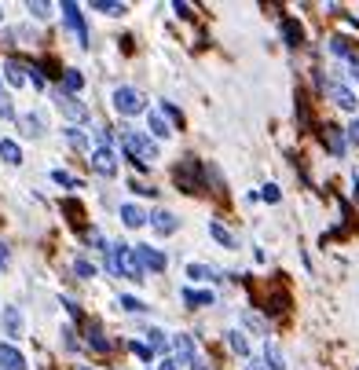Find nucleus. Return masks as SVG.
<instances>
[{"instance_id": "1", "label": "nucleus", "mask_w": 359, "mask_h": 370, "mask_svg": "<svg viewBox=\"0 0 359 370\" xmlns=\"http://www.w3.org/2000/svg\"><path fill=\"white\" fill-rule=\"evenodd\" d=\"M121 150H125V155H129L139 169L151 165V162L158 158V147L151 143V136H143V133H125V136H121Z\"/></svg>"}, {"instance_id": "2", "label": "nucleus", "mask_w": 359, "mask_h": 370, "mask_svg": "<svg viewBox=\"0 0 359 370\" xmlns=\"http://www.w3.org/2000/svg\"><path fill=\"white\" fill-rule=\"evenodd\" d=\"M110 271H118V275H125V279H132V282H139L143 279V268H139V260H136V253L129 250V246H110Z\"/></svg>"}, {"instance_id": "3", "label": "nucleus", "mask_w": 359, "mask_h": 370, "mask_svg": "<svg viewBox=\"0 0 359 370\" xmlns=\"http://www.w3.org/2000/svg\"><path fill=\"white\" fill-rule=\"evenodd\" d=\"M114 111L121 118H132V114H143L147 111V99L139 89H129V84H121V89L114 92Z\"/></svg>"}, {"instance_id": "4", "label": "nucleus", "mask_w": 359, "mask_h": 370, "mask_svg": "<svg viewBox=\"0 0 359 370\" xmlns=\"http://www.w3.org/2000/svg\"><path fill=\"white\" fill-rule=\"evenodd\" d=\"M176 184L183 191H202V165H198V158H183L176 165Z\"/></svg>"}, {"instance_id": "5", "label": "nucleus", "mask_w": 359, "mask_h": 370, "mask_svg": "<svg viewBox=\"0 0 359 370\" xmlns=\"http://www.w3.org/2000/svg\"><path fill=\"white\" fill-rule=\"evenodd\" d=\"M55 106H59V111H62V118H70V121H84V118H89V106H84L77 96H67V92H55Z\"/></svg>"}, {"instance_id": "6", "label": "nucleus", "mask_w": 359, "mask_h": 370, "mask_svg": "<svg viewBox=\"0 0 359 370\" xmlns=\"http://www.w3.org/2000/svg\"><path fill=\"white\" fill-rule=\"evenodd\" d=\"M89 165L99 172V176H114V172H118V158H114L110 147H96L92 158H89Z\"/></svg>"}, {"instance_id": "7", "label": "nucleus", "mask_w": 359, "mask_h": 370, "mask_svg": "<svg viewBox=\"0 0 359 370\" xmlns=\"http://www.w3.org/2000/svg\"><path fill=\"white\" fill-rule=\"evenodd\" d=\"M62 15H67V23L74 26V33H77V40H81V48H89V26H84L81 8L74 4V0H67V4H62Z\"/></svg>"}, {"instance_id": "8", "label": "nucleus", "mask_w": 359, "mask_h": 370, "mask_svg": "<svg viewBox=\"0 0 359 370\" xmlns=\"http://www.w3.org/2000/svg\"><path fill=\"white\" fill-rule=\"evenodd\" d=\"M132 253H136V260H139V268H151V271H161V268H165V253L154 250V246H136Z\"/></svg>"}, {"instance_id": "9", "label": "nucleus", "mask_w": 359, "mask_h": 370, "mask_svg": "<svg viewBox=\"0 0 359 370\" xmlns=\"http://www.w3.org/2000/svg\"><path fill=\"white\" fill-rule=\"evenodd\" d=\"M323 89H326V96H330L337 106H341V111H355V96L345 89V84H337V81H326Z\"/></svg>"}, {"instance_id": "10", "label": "nucleus", "mask_w": 359, "mask_h": 370, "mask_svg": "<svg viewBox=\"0 0 359 370\" xmlns=\"http://www.w3.org/2000/svg\"><path fill=\"white\" fill-rule=\"evenodd\" d=\"M323 143L330 147V155H334V158H341V155H345V133H341L337 125H326V128H323Z\"/></svg>"}, {"instance_id": "11", "label": "nucleus", "mask_w": 359, "mask_h": 370, "mask_svg": "<svg viewBox=\"0 0 359 370\" xmlns=\"http://www.w3.org/2000/svg\"><path fill=\"white\" fill-rule=\"evenodd\" d=\"M151 228L158 231V235H173L176 228H180V220L173 213H165V209H158V213H151Z\"/></svg>"}, {"instance_id": "12", "label": "nucleus", "mask_w": 359, "mask_h": 370, "mask_svg": "<svg viewBox=\"0 0 359 370\" xmlns=\"http://www.w3.org/2000/svg\"><path fill=\"white\" fill-rule=\"evenodd\" d=\"M0 366H4V370H26V359H23V352H18V348L0 344Z\"/></svg>"}, {"instance_id": "13", "label": "nucleus", "mask_w": 359, "mask_h": 370, "mask_svg": "<svg viewBox=\"0 0 359 370\" xmlns=\"http://www.w3.org/2000/svg\"><path fill=\"white\" fill-rule=\"evenodd\" d=\"M4 330H8V337H23V312H18L15 304L4 308Z\"/></svg>"}, {"instance_id": "14", "label": "nucleus", "mask_w": 359, "mask_h": 370, "mask_svg": "<svg viewBox=\"0 0 359 370\" xmlns=\"http://www.w3.org/2000/svg\"><path fill=\"white\" fill-rule=\"evenodd\" d=\"M121 220H125V228H143L147 224V213L139 206H132V202H125L121 206Z\"/></svg>"}, {"instance_id": "15", "label": "nucleus", "mask_w": 359, "mask_h": 370, "mask_svg": "<svg viewBox=\"0 0 359 370\" xmlns=\"http://www.w3.org/2000/svg\"><path fill=\"white\" fill-rule=\"evenodd\" d=\"M209 235H213L224 250H235V235H231V231H227L220 220H209Z\"/></svg>"}, {"instance_id": "16", "label": "nucleus", "mask_w": 359, "mask_h": 370, "mask_svg": "<svg viewBox=\"0 0 359 370\" xmlns=\"http://www.w3.org/2000/svg\"><path fill=\"white\" fill-rule=\"evenodd\" d=\"M283 37H286V45H290V48H297V45H301V37H304L301 23H293V18H283Z\"/></svg>"}, {"instance_id": "17", "label": "nucleus", "mask_w": 359, "mask_h": 370, "mask_svg": "<svg viewBox=\"0 0 359 370\" xmlns=\"http://www.w3.org/2000/svg\"><path fill=\"white\" fill-rule=\"evenodd\" d=\"M0 158H4L8 165H18V162H23V150H18L15 140H0Z\"/></svg>"}, {"instance_id": "18", "label": "nucleus", "mask_w": 359, "mask_h": 370, "mask_svg": "<svg viewBox=\"0 0 359 370\" xmlns=\"http://www.w3.org/2000/svg\"><path fill=\"white\" fill-rule=\"evenodd\" d=\"M183 301L191 304V308H205V304H213V293L209 290H183Z\"/></svg>"}, {"instance_id": "19", "label": "nucleus", "mask_w": 359, "mask_h": 370, "mask_svg": "<svg viewBox=\"0 0 359 370\" xmlns=\"http://www.w3.org/2000/svg\"><path fill=\"white\" fill-rule=\"evenodd\" d=\"M173 344H176V352H180L183 363H195V359H198V356H195V344H191V337H187V334H180Z\"/></svg>"}, {"instance_id": "20", "label": "nucleus", "mask_w": 359, "mask_h": 370, "mask_svg": "<svg viewBox=\"0 0 359 370\" xmlns=\"http://www.w3.org/2000/svg\"><path fill=\"white\" fill-rule=\"evenodd\" d=\"M264 366L268 370H286V363H283V352L275 344H264Z\"/></svg>"}, {"instance_id": "21", "label": "nucleus", "mask_w": 359, "mask_h": 370, "mask_svg": "<svg viewBox=\"0 0 359 370\" xmlns=\"http://www.w3.org/2000/svg\"><path fill=\"white\" fill-rule=\"evenodd\" d=\"M147 128H151L158 140H169V133H173V128H169V121H165L161 114H151V118H147Z\"/></svg>"}, {"instance_id": "22", "label": "nucleus", "mask_w": 359, "mask_h": 370, "mask_svg": "<svg viewBox=\"0 0 359 370\" xmlns=\"http://www.w3.org/2000/svg\"><path fill=\"white\" fill-rule=\"evenodd\" d=\"M23 70H26V67H18L15 59H8V62H4V74H8V81L15 84V89H18V84H23V81H26V74H23Z\"/></svg>"}, {"instance_id": "23", "label": "nucleus", "mask_w": 359, "mask_h": 370, "mask_svg": "<svg viewBox=\"0 0 359 370\" xmlns=\"http://www.w3.org/2000/svg\"><path fill=\"white\" fill-rule=\"evenodd\" d=\"M18 121H23V133L26 136H40V125H45V121H40V114H23Z\"/></svg>"}, {"instance_id": "24", "label": "nucleus", "mask_w": 359, "mask_h": 370, "mask_svg": "<svg viewBox=\"0 0 359 370\" xmlns=\"http://www.w3.org/2000/svg\"><path fill=\"white\" fill-rule=\"evenodd\" d=\"M92 11H103V15H125V4H114V0H92Z\"/></svg>"}, {"instance_id": "25", "label": "nucleus", "mask_w": 359, "mask_h": 370, "mask_svg": "<svg viewBox=\"0 0 359 370\" xmlns=\"http://www.w3.org/2000/svg\"><path fill=\"white\" fill-rule=\"evenodd\" d=\"M227 344H231V348H235V352H239V356H249V341H246V337H242L239 330H231V334H227Z\"/></svg>"}, {"instance_id": "26", "label": "nucleus", "mask_w": 359, "mask_h": 370, "mask_svg": "<svg viewBox=\"0 0 359 370\" xmlns=\"http://www.w3.org/2000/svg\"><path fill=\"white\" fill-rule=\"evenodd\" d=\"M62 81H67V96H74V92L81 89V84H84L81 70H67V77H62Z\"/></svg>"}, {"instance_id": "27", "label": "nucleus", "mask_w": 359, "mask_h": 370, "mask_svg": "<svg viewBox=\"0 0 359 370\" xmlns=\"http://www.w3.org/2000/svg\"><path fill=\"white\" fill-rule=\"evenodd\" d=\"M74 271H77L81 279H92V275H96V264H89L84 257H77V260H74Z\"/></svg>"}, {"instance_id": "28", "label": "nucleus", "mask_w": 359, "mask_h": 370, "mask_svg": "<svg viewBox=\"0 0 359 370\" xmlns=\"http://www.w3.org/2000/svg\"><path fill=\"white\" fill-rule=\"evenodd\" d=\"M89 344L96 348V352H110V341H107V337H103L99 330H92V334H89Z\"/></svg>"}, {"instance_id": "29", "label": "nucleus", "mask_w": 359, "mask_h": 370, "mask_svg": "<svg viewBox=\"0 0 359 370\" xmlns=\"http://www.w3.org/2000/svg\"><path fill=\"white\" fill-rule=\"evenodd\" d=\"M147 341H151V352H161V348H165V344H169V341H165V334H161V330H147Z\"/></svg>"}, {"instance_id": "30", "label": "nucleus", "mask_w": 359, "mask_h": 370, "mask_svg": "<svg viewBox=\"0 0 359 370\" xmlns=\"http://www.w3.org/2000/svg\"><path fill=\"white\" fill-rule=\"evenodd\" d=\"M52 180H55V184H62V187H81V184L70 176V172H62V169H55V172H52Z\"/></svg>"}, {"instance_id": "31", "label": "nucleus", "mask_w": 359, "mask_h": 370, "mask_svg": "<svg viewBox=\"0 0 359 370\" xmlns=\"http://www.w3.org/2000/svg\"><path fill=\"white\" fill-rule=\"evenodd\" d=\"M187 275H191V279H213V268H205V264H191V268H187Z\"/></svg>"}, {"instance_id": "32", "label": "nucleus", "mask_w": 359, "mask_h": 370, "mask_svg": "<svg viewBox=\"0 0 359 370\" xmlns=\"http://www.w3.org/2000/svg\"><path fill=\"white\" fill-rule=\"evenodd\" d=\"M118 304H121L125 312H143V301H136V297H121Z\"/></svg>"}, {"instance_id": "33", "label": "nucleus", "mask_w": 359, "mask_h": 370, "mask_svg": "<svg viewBox=\"0 0 359 370\" xmlns=\"http://www.w3.org/2000/svg\"><path fill=\"white\" fill-rule=\"evenodd\" d=\"M30 11H33L37 18H48V15H52V4H45V0H37V4H30Z\"/></svg>"}, {"instance_id": "34", "label": "nucleus", "mask_w": 359, "mask_h": 370, "mask_svg": "<svg viewBox=\"0 0 359 370\" xmlns=\"http://www.w3.org/2000/svg\"><path fill=\"white\" fill-rule=\"evenodd\" d=\"M261 198H264V202H279L283 194H279V187H275V184H268V187L261 191Z\"/></svg>"}, {"instance_id": "35", "label": "nucleus", "mask_w": 359, "mask_h": 370, "mask_svg": "<svg viewBox=\"0 0 359 370\" xmlns=\"http://www.w3.org/2000/svg\"><path fill=\"white\" fill-rule=\"evenodd\" d=\"M330 48H334L337 55H352V52H348V40H345V37H334V40H330Z\"/></svg>"}, {"instance_id": "36", "label": "nucleus", "mask_w": 359, "mask_h": 370, "mask_svg": "<svg viewBox=\"0 0 359 370\" xmlns=\"http://www.w3.org/2000/svg\"><path fill=\"white\" fill-rule=\"evenodd\" d=\"M129 348H132V352H136L139 359H147V363H151V344H139V341H132Z\"/></svg>"}, {"instance_id": "37", "label": "nucleus", "mask_w": 359, "mask_h": 370, "mask_svg": "<svg viewBox=\"0 0 359 370\" xmlns=\"http://www.w3.org/2000/svg\"><path fill=\"white\" fill-rule=\"evenodd\" d=\"M345 140H348L352 147H359V121H352V125L345 128Z\"/></svg>"}, {"instance_id": "38", "label": "nucleus", "mask_w": 359, "mask_h": 370, "mask_svg": "<svg viewBox=\"0 0 359 370\" xmlns=\"http://www.w3.org/2000/svg\"><path fill=\"white\" fill-rule=\"evenodd\" d=\"M0 118H15V106H11L8 96H0Z\"/></svg>"}, {"instance_id": "39", "label": "nucleus", "mask_w": 359, "mask_h": 370, "mask_svg": "<svg viewBox=\"0 0 359 370\" xmlns=\"http://www.w3.org/2000/svg\"><path fill=\"white\" fill-rule=\"evenodd\" d=\"M30 81L37 84V89H45V74H40V67H30Z\"/></svg>"}, {"instance_id": "40", "label": "nucleus", "mask_w": 359, "mask_h": 370, "mask_svg": "<svg viewBox=\"0 0 359 370\" xmlns=\"http://www.w3.org/2000/svg\"><path fill=\"white\" fill-rule=\"evenodd\" d=\"M67 136H70V143H74V147H84V136L77 133V128H67Z\"/></svg>"}, {"instance_id": "41", "label": "nucleus", "mask_w": 359, "mask_h": 370, "mask_svg": "<svg viewBox=\"0 0 359 370\" xmlns=\"http://www.w3.org/2000/svg\"><path fill=\"white\" fill-rule=\"evenodd\" d=\"M173 11H176V15H183V18H187V15H191V4H180V0H176V4H173Z\"/></svg>"}, {"instance_id": "42", "label": "nucleus", "mask_w": 359, "mask_h": 370, "mask_svg": "<svg viewBox=\"0 0 359 370\" xmlns=\"http://www.w3.org/2000/svg\"><path fill=\"white\" fill-rule=\"evenodd\" d=\"M158 370H180V366H176V359H161V363H158Z\"/></svg>"}, {"instance_id": "43", "label": "nucleus", "mask_w": 359, "mask_h": 370, "mask_svg": "<svg viewBox=\"0 0 359 370\" xmlns=\"http://www.w3.org/2000/svg\"><path fill=\"white\" fill-rule=\"evenodd\" d=\"M352 77L359 81V59H355V55H352Z\"/></svg>"}, {"instance_id": "44", "label": "nucleus", "mask_w": 359, "mask_h": 370, "mask_svg": "<svg viewBox=\"0 0 359 370\" xmlns=\"http://www.w3.org/2000/svg\"><path fill=\"white\" fill-rule=\"evenodd\" d=\"M246 370H268V366H264V363H249Z\"/></svg>"}, {"instance_id": "45", "label": "nucleus", "mask_w": 359, "mask_h": 370, "mask_svg": "<svg viewBox=\"0 0 359 370\" xmlns=\"http://www.w3.org/2000/svg\"><path fill=\"white\" fill-rule=\"evenodd\" d=\"M191 366H195V370H209V366H205V363H202V359H195V363H191Z\"/></svg>"}, {"instance_id": "46", "label": "nucleus", "mask_w": 359, "mask_h": 370, "mask_svg": "<svg viewBox=\"0 0 359 370\" xmlns=\"http://www.w3.org/2000/svg\"><path fill=\"white\" fill-rule=\"evenodd\" d=\"M0 260H8V250L4 246H0Z\"/></svg>"}, {"instance_id": "47", "label": "nucleus", "mask_w": 359, "mask_h": 370, "mask_svg": "<svg viewBox=\"0 0 359 370\" xmlns=\"http://www.w3.org/2000/svg\"><path fill=\"white\" fill-rule=\"evenodd\" d=\"M0 96H4V89H0Z\"/></svg>"}, {"instance_id": "48", "label": "nucleus", "mask_w": 359, "mask_h": 370, "mask_svg": "<svg viewBox=\"0 0 359 370\" xmlns=\"http://www.w3.org/2000/svg\"><path fill=\"white\" fill-rule=\"evenodd\" d=\"M81 370H89V366H81Z\"/></svg>"}, {"instance_id": "49", "label": "nucleus", "mask_w": 359, "mask_h": 370, "mask_svg": "<svg viewBox=\"0 0 359 370\" xmlns=\"http://www.w3.org/2000/svg\"><path fill=\"white\" fill-rule=\"evenodd\" d=\"M0 15H4V11H0Z\"/></svg>"}]
</instances>
